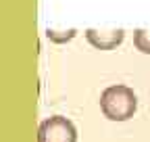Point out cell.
I'll return each instance as SVG.
<instances>
[{"instance_id":"obj_5","label":"cell","mask_w":150,"mask_h":142,"mask_svg":"<svg viewBox=\"0 0 150 142\" xmlns=\"http://www.w3.org/2000/svg\"><path fill=\"white\" fill-rule=\"evenodd\" d=\"M46 36H48V40H50V42L65 44V42H69V40H73V38H75V29H69L67 33H65V31H54V29H48V31H46Z\"/></svg>"},{"instance_id":"obj_4","label":"cell","mask_w":150,"mask_h":142,"mask_svg":"<svg viewBox=\"0 0 150 142\" xmlns=\"http://www.w3.org/2000/svg\"><path fill=\"white\" fill-rule=\"evenodd\" d=\"M134 46L142 55H150V29H136L134 31Z\"/></svg>"},{"instance_id":"obj_2","label":"cell","mask_w":150,"mask_h":142,"mask_svg":"<svg viewBox=\"0 0 150 142\" xmlns=\"http://www.w3.org/2000/svg\"><path fill=\"white\" fill-rule=\"evenodd\" d=\"M38 142H77V128L71 119L63 115H52L40 123Z\"/></svg>"},{"instance_id":"obj_1","label":"cell","mask_w":150,"mask_h":142,"mask_svg":"<svg viewBox=\"0 0 150 142\" xmlns=\"http://www.w3.org/2000/svg\"><path fill=\"white\" fill-rule=\"evenodd\" d=\"M100 111L110 121H127L138 111V96L129 86H108L100 94Z\"/></svg>"},{"instance_id":"obj_3","label":"cell","mask_w":150,"mask_h":142,"mask_svg":"<svg viewBox=\"0 0 150 142\" xmlns=\"http://www.w3.org/2000/svg\"><path fill=\"white\" fill-rule=\"evenodd\" d=\"M86 40L90 42V46H94L96 50H115L117 46L123 44L125 40V31L123 29H108V31H100V29H86Z\"/></svg>"}]
</instances>
